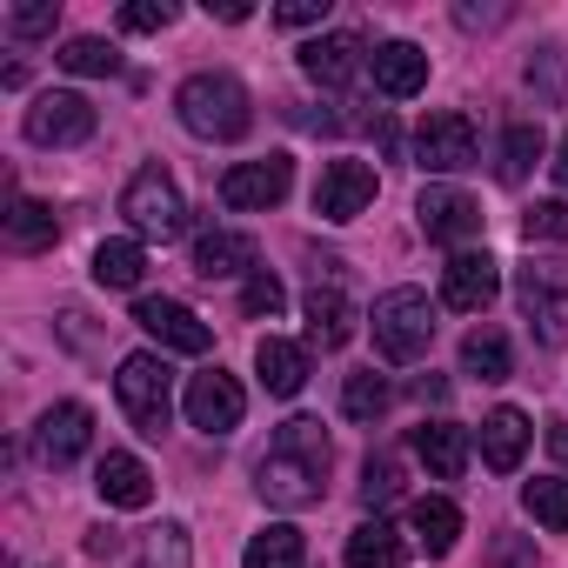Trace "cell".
<instances>
[{"mask_svg": "<svg viewBox=\"0 0 568 568\" xmlns=\"http://www.w3.org/2000/svg\"><path fill=\"white\" fill-rule=\"evenodd\" d=\"M254 488H261L267 508H315L322 488H328V435H322V422H308V415L281 422L274 448L254 468Z\"/></svg>", "mask_w": 568, "mask_h": 568, "instance_id": "1", "label": "cell"}, {"mask_svg": "<svg viewBox=\"0 0 568 568\" xmlns=\"http://www.w3.org/2000/svg\"><path fill=\"white\" fill-rule=\"evenodd\" d=\"M174 108H181V128L201 141H241L254 128V101L234 74H187Z\"/></svg>", "mask_w": 568, "mask_h": 568, "instance_id": "2", "label": "cell"}, {"mask_svg": "<svg viewBox=\"0 0 568 568\" xmlns=\"http://www.w3.org/2000/svg\"><path fill=\"white\" fill-rule=\"evenodd\" d=\"M368 328H375V348H382L388 362H422L428 342H435V302H428L422 288H388V295L375 302Z\"/></svg>", "mask_w": 568, "mask_h": 568, "instance_id": "3", "label": "cell"}, {"mask_svg": "<svg viewBox=\"0 0 568 568\" xmlns=\"http://www.w3.org/2000/svg\"><path fill=\"white\" fill-rule=\"evenodd\" d=\"M114 395H121V408L141 435H161L168 415H174V368L161 355H128L121 375H114Z\"/></svg>", "mask_w": 568, "mask_h": 568, "instance_id": "4", "label": "cell"}, {"mask_svg": "<svg viewBox=\"0 0 568 568\" xmlns=\"http://www.w3.org/2000/svg\"><path fill=\"white\" fill-rule=\"evenodd\" d=\"M121 214L141 241H174L187 227V207H181V187L168 181V168H141L128 187H121Z\"/></svg>", "mask_w": 568, "mask_h": 568, "instance_id": "5", "label": "cell"}, {"mask_svg": "<svg viewBox=\"0 0 568 568\" xmlns=\"http://www.w3.org/2000/svg\"><path fill=\"white\" fill-rule=\"evenodd\" d=\"M288 187H295V161H288V154L234 161V168L221 174V201L241 207V214H267V207H281V201H288Z\"/></svg>", "mask_w": 568, "mask_h": 568, "instance_id": "6", "label": "cell"}, {"mask_svg": "<svg viewBox=\"0 0 568 568\" xmlns=\"http://www.w3.org/2000/svg\"><path fill=\"white\" fill-rule=\"evenodd\" d=\"M94 121H101V114H94V101H88V94L54 88V94H41V101L28 108V121H21V128H28V141H34V148H81V141L94 134Z\"/></svg>", "mask_w": 568, "mask_h": 568, "instance_id": "7", "label": "cell"}, {"mask_svg": "<svg viewBox=\"0 0 568 568\" xmlns=\"http://www.w3.org/2000/svg\"><path fill=\"white\" fill-rule=\"evenodd\" d=\"M475 154H481L475 121L455 114V108L428 114L422 134H415V168H422V174H462V168H475Z\"/></svg>", "mask_w": 568, "mask_h": 568, "instance_id": "8", "label": "cell"}, {"mask_svg": "<svg viewBox=\"0 0 568 568\" xmlns=\"http://www.w3.org/2000/svg\"><path fill=\"white\" fill-rule=\"evenodd\" d=\"M375 194H382V181H375L368 161H328L322 181H315V214L335 221V227H348V221H362L375 207Z\"/></svg>", "mask_w": 568, "mask_h": 568, "instance_id": "9", "label": "cell"}, {"mask_svg": "<svg viewBox=\"0 0 568 568\" xmlns=\"http://www.w3.org/2000/svg\"><path fill=\"white\" fill-rule=\"evenodd\" d=\"M521 308H528V322H535V335H541L548 348L568 342V267H561V261L521 267Z\"/></svg>", "mask_w": 568, "mask_h": 568, "instance_id": "10", "label": "cell"}, {"mask_svg": "<svg viewBox=\"0 0 568 568\" xmlns=\"http://www.w3.org/2000/svg\"><path fill=\"white\" fill-rule=\"evenodd\" d=\"M181 408H187V422H194L201 435H234V428H241V415H247V395H241V382H234V375L207 368V375H194V382H187Z\"/></svg>", "mask_w": 568, "mask_h": 568, "instance_id": "11", "label": "cell"}, {"mask_svg": "<svg viewBox=\"0 0 568 568\" xmlns=\"http://www.w3.org/2000/svg\"><path fill=\"white\" fill-rule=\"evenodd\" d=\"M495 295H501V261H495V254L462 247V254L442 267V302H448L455 315H481Z\"/></svg>", "mask_w": 568, "mask_h": 568, "instance_id": "12", "label": "cell"}, {"mask_svg": "<svg viewBox=\"0 0 568 568\" xmlns=\"http://www.w3.org/2000/svg\"><path fill=\"white\" fill-rule=\"evenodd\" d=\"M134 322L168 348V355H207V322H194V308H181V302H168V295H141L134 302Z\"/></svg>", "mask_w": 568, "mask_h": 568, "instance_id": "13", "label": "cell"}, {"mask_svg": "<svg viewBox=\"0 0 568 568\" xmlns=\"http://www.w3.org/2000/svg\"><path fill=\"white\" fill-rule=\"evenodd\" d=\"M88 442H94V408H88V402H54V408L41 415V428H34V455H41L48 468H68Z\"/></svg>", "mask_w": 568, "mask_h": 568, "instance_id": "14", "label": "cell"}, {"mask_svg": "<svg viewBox=\"0 0 568 568\" xmlns=\"http://www.w3.org/2000/svg\"><path fill=\"white\" fill-rule=\"evenodd\" d=\"M415 214H422V234H428V241H448V247L481 234V207H475L462 187H422Z\"/></svg>", "mask_w": 568, "mask_h": 568, "instance_id": "15", "label": "cell"}, {"mask_svg": "<svg viewBox=\"0 0 568 568\" xmlns=\"http://www.w3.org/2000/svg\"><path fill=\"white\" fill-rule=\"evenodd\" d=\"M368 74H375V88H382L388 101H415V94L428 88V54H422L415 41H382V48L368 54Z\"/></svg>", "mask_w": 568, "mask_h": 568, "instance_id": "16", "label": "cell"}, {"mask_svg": "<svg viewBox=\"0 0 568 568\" xmlns=\"http://www.w3.org/2000/svg\"><path fill=\"white\" fill-rule=\"evenodd\" d=\"M94 488H101L108 508H148V501H154V475H148V462H141V455H121V448L101 455Z\"/></svg>", "mask_w": 568, "mask_h": 568, "instance_id": "17", "label": "cell"}, {"mask_svg": "<svg viewBox=\"0 0 568 568\" xmlns=\"http://www.w3.org/2000/svg\"><path fill=\"white\" fill-rule=\"evenodd\" d=\"M254 375H261L267 395H302V382H308V348H302V342H281V335H261Z\"/></svg>", "mask_w": 568, "mask_h": 568, "instance_id": "18", "label": "cell"}, {"mask_svg": "<svg viewBox=\"0 0 568 568\" xmlns=\"http://www.w3.org/2000/svg\"><path fill=\"white\" fill-rule=\"evenodd\" d=\"M302 74L322 81V88L355 81V74H362V41H355V34H315V41L302 48Z\"/></svg>", "mask_w": 568, "mask_h": 568, "instance_id": "19", "label": "cell"}, {"mask_svg": "<svg viewBox=\"0 0 568 568\" xmlns=\"http://www.w3.org/2000/svg\"><path fill=\"white\" fill-rule=\"evenodd\" d=\"M528 415L521 408H495L488 422H481V462L495 468V475H515L521 468V455H528Z\"/></svg>", "mask_w": 568, "mask_h": 568, "instance_id": "20", "label": "cell"}, {"mask_svg": "<svg viewBox=\"0 0 568 568\" xmlns=\"http://www.w3.org/2000/svg\"><path fill=\"white\" fill-rule=\"evenodd\" d=\"M415 462H422L435 481H455V475L468 468V428H455V422H422V428H415Z\"/></svg>", "mask_w": 568, "mask_h": 568, "instance_id": "21", "label": "cell"}, {"mask_svg": "<svg viewBox=\"0 0 568 568\" xmlns=\"http://www.w3.org/2000/svg\"><path fill=\"white\" fill-rule=\"evenodd\" d=\"M247 267H254V241H247V234H234V227H207V234L194 241V274L227 281V274H247Z\"/></svg>", "mask_w": 568, "mask_h": 568, "instance_id": "22", "label": "cell"}, {"mask_svg": "<svg viewBox=\"0 0 568 568\" xmlns=\"http://www.w3.org/2000/svg\"><path fill=\"white\" fill-rule=\"evenodd\" d=\"M355 302L335 288V281H328V288H322V281H315V295H308V328H315V342L322 348H348V335H355Z\"/></svg>", "mask_w": 568, "mask_h": 568, "instance_id": "23", "label": "cell"}, {"mask_svg": "<svg viewBox=\"0 0 568 568\" xmlns=\"http://www.w3.org/2000/svg\"><path fill=\"white\" fill-rule=\"evenodd\" d=\"M308 561V541L295 521H267L247 548H241V568H302Z\"/></svg>", "mask_w": 568, "mask_h": 568, "instance_id": "24", "label": "cell"}, {"mask_svg": "<svg viewBox=\"0 0 568 568\" xmlns=\"http://www.w3.org/2000/svg\"><path fill=\"white\" fill-rule=\"evenodd\" d=\"M342 555H348V568H402V561H408V541L375 515V521H362V528L348 535Z\"/></svg>", "mask_w": 568, "mask_h": 568, "instance_id": "25", "label": "cell"}, {"mask_svg": "<svg viewBox=\"0 0 568 568\" xmlns=\"http://www.w3.org/2000/svg\"><path fill=\"white\" fill-rule=\"evenodd\" d=\"M415 535H422V548L442 561V555H455V541H462V508L448 501V495H422L415 501Z\"/></svg>", "mask_w": 568, "mask_h": 568, "instance_id": "26", "label": "cell"}, {"mask_svg": "<svg viewBox=\"0 0 568 568\" xmlns=\"http://www.w3.org/2000/svg\"><path fill=\"white\" fill-rule=\"evenodd\" d=\"M541 121H508L501 128V181L508 187H521L528 174H535V161H541Z\"/></svg>", "mask_w": 568, "mask_h": 568, "instance_id": "27", "label": "cell"}, {"mask_svg": "<svg viewBox=\"0 0 568 568\" xmlns=\"http://www.w3.org/2000/svg\"><path fill=\"white\" fill-rule=\"evenodd\" d=\"M141 274H148L141 241H101L94 247V281L101 288H141Z\"/></svg>", "mask_w": 568, "mask_h": 568, "instance_id": "28", "label": "cell"}, {"mask_svg": "<svg viewBox=\"0 0 568 568\" xmlns=\"http://www.w3.org/2000/svg\"><path fill=\"white\" fill-rule=\"evenodd\" d=\"M54 234H61L54 207H41V201H14V207H8V241H14L21 254H34V247H54Z\"/></svg>", "mask_w": 568, "mask_h": 568, "instance_id": "29", "label": "cell"}, {"mask_svg": "<svg viewBox=\"0 0 568 568\" xmlns=\"http://www.w3.org/2000/svg\"><path fill=\"white\" fill-rule=\"evenodd\" d=\"M462 368L468 375H481V382H508V335L501 328H475L468 342H462Z\"/></svg>", "mask_w": 568, "mask_h": 568, "instance_id": "30", "label": "cell"}, {"mask_svg": "<svg viewBox=\"0 0 568 568\" xmlns=\"http://www.w3.org/2000/svg\"><path fill=\"white\" fill-rule=\"evenodd\" d=\"M521 508H528L541 528L568 535V475H535V481L521 488Z\"/></svg>", "mask_w": 568, "mask_h": 568, "instance_id": "31", "label": "cell"}, {"mask_svg": "<svg viewBox=\"0 0 568 568\" xmlns=\"http://www.w3.org/2000/svg\"><path fill=\"white\" fill-rule=\"evenodd\" d=\"M388 402H395V395H388V382H382L375 368H362V375L342 382V415H348V422H382Z\"/></svg>", "mask_w": 568, "mask_h": 568, "instance_id": "32", "label": "cell"}, {"mask_svg": "<svg viewBox=\"0 0 568 568\" xmlns=\"http://www.w3.org/2000/svg\"><path fill=\"white\" fill-rule=\"evenodd\" d=\"M54 61H61L68 74H121V54H114L101 34H74V41L54 54Z\"/></svg>", "mask_w": 568, "mask_h": 568, "instance_id": "33", "label": "cell"}, {"mask_svg": "<svg viewBox=\"0 0 568 568\" xmlns=\"http://www.w3.org/2000/svg\"><path fill=\"white\" fill-rule=\"evenodd\" d=\"M281 308H288V288L267 274V267H254L247 274V288H241V315H254V322H274Z\"/></svg>", "mask_w": 568, "mask_h": 568, "instance_id": "34", "label": "cell"}, {"mask_svg": "<svg viewBox=\"0 0 568 568\" xmlns=\"http://www.w3.org/2000/svg\"><path fill=\"white\" fill-rule=\"evenodd\" d=\"M174 21H181L174 0H128V8H121V28H128V34H161V28H174Z\"/></svg>", "mask_w": 568, "mask_h": 568, "instance_id": "35", "label": "cell"}, {"mask_svg": "<svg viewBox=\"0 0 568 568\" xmlns=\"http://www.w3.org/2000/svg\"><path fill=\"white\" fill-rule=\"evenodd\" d=\"M521 234L528 241H568V201H535L521 214Z\"/></svg>", "mask_w": 568, "mask_h": 568, "instance_id": "36", "label": "cell"}, {"mask_svg": "<svg viewBox=\"0 0 568 568\" xmlns=\"http://www.w3.org/2000/svg\"><path fill=\"white\" fill-rule=\"evenodd\" d=\"M54 28H61V0H34V8H14L8 14V34H21V41H41Z\"/></svg>", "mask_w": 568, "mask_h": 568, "instance_id": "37", "label": "cell"}, {"mask_svg": "<svg viewBox=\"0 0 568 568\" xmlns=\"http://www.w3.org/2000/svg\"><path fill=\"white\" fill-rule=\"evenodd\" d=\"M395 488H402L395 455H368V468H362V501H368V508H375V501H395Z\"/></svg>", "mask_w": 568, "mask_h": 568, "instance_id": "38", "label": "cell"}, {"mask_svg": "<svg viewBox=\"0 0 568 568\" xmlns=\"http://www.w3.org/2000/svg\"><path fill=\"white\" fill-rule=\"evenodd\" d=\"M148 561L154 568H187V528L181 521H161L154 541H148Z\"/></svg>", "mask_w": 568, "mask_h": 568, "instance_id": "39", "label": "cell"}, {"mask_svg": "<svg viewBox=\"0 0 568 568\" xmlns=\"http://www.w3.org/2000/svg\"><path fill=\"white\" fill-rule=\"evenodd\" d=\"M328 21V0H288V8H274V28H322Z\"/></svg>", "mask_w": 568, "mask_h": 568, "instance_id": "40", "label": "cell"}, {"mask_svg": "<svg viewBox=\"0 0 568 568\" xmlns=\"http://www.w3.org/2000/svg\"><path fill=\"white\" fill-rule=\"evenodd\" d=\"M548 455L568 468V422H548Z\"/></svg>", "mask_w": 568, "mask_h": 568, "instance_id": "41", "label": "cell"}, {"mask_svg": "<svg viewBox=\"0 0 568 568\" xmlns=\"http://www.w3.org/2000/svg\"><path fill=\"white\" fill-rule=\"evenodd\" d=\"M455 21H462V28H488V21H501V8H462Z\"/></svg>", "mask_w": 568, "mask_h": 568, "instance_id": "42", "label": "cell"}, {"mask_svg": "<svg viewBox=\"0 0 568 568\" xmlns=\"http://www.w3.org/2000/svg\"><path fill=\"white\" fill-rule=\"evenodd\" d=\"M555 181L568 187V134H561V148H555Z\"/></svg>", "mask_w": 568, "mask_h": 568, "instance_id": "43", "label": "cell"}]
</instances>
